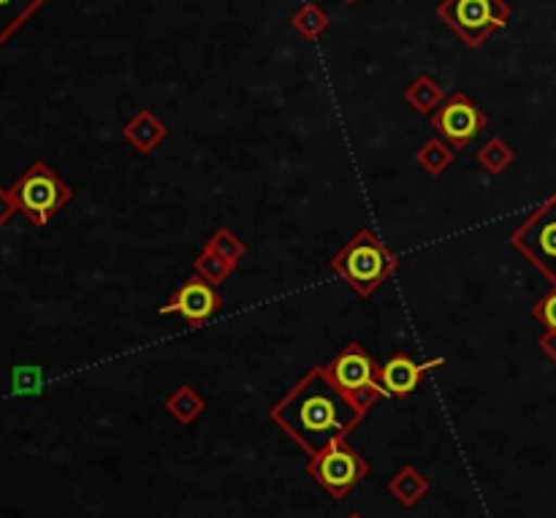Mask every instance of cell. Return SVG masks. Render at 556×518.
<instances>
[{
  "label": "cell",
  "mask_w": 556,
  "mask_h": 518,
  "mask_svg": "<svg viewBox=\"0 0 556 518\" xmlns=\"http://www.w3.org/2000/svg\"><path fill=\"white\" fill-rule=\"evenodd\" d=\"M391 492L396 494V500H400L402 505H416L418 500L427 494V481H424L413 467H405V470L391 481Z\"/></svg>",
  "instance_id": "cell-12"
},
{
  "label": "cell",
  "mask_w": 556,
  "mask_h": 518,
  "mask_svg": "<svg viewBox=\"0 0 556 518\" xmlns=\"http://www.w3.org/2000/svg\"><path fill=\"white\" fill-rule=\"evenodd\" d=\"M293 25H296L299 33L315 38L320 30H326V25H329V16H326L318 5H307V9L299 11L296 20H293Z\"/></svg>",
  "instance_id": "cell-13"
},
{
  "label": "cell",
  "mask_w": 556,
  "mask_h": 518,
  "mask_svg": "<svg viewBox=\"0 0 556 518\" xmlns=\"http://www.w3.org/2000/svg\"><path fill=\"white\" fill-rule=\"evenodd\" d=\"M329 372L342 391H348V394L353 396H362V400H367L369 405H372L375 396L386 394L383 386L375 380L378 369H375L372 358H369L358 345L348 348V351L331 364Z\"/></svg>",
  "instance_id": "cell-7"
},
{
  "label": "cell",
  "mask_w": 556,
  "mask_h": 518,
  "mask_svg": "<svg viewBox=\"0 0 556 518\" xmlns=\"http://www.w3.org/2000/svg\"><path fill=\"white\" fill-rule=\"evenodd\" d=\"M47 0H0V47L36 14Z\"/></svg>",
  "instance_id": "cell-11"
},
{
  "label": "cell",
  "mask_w": 556,
  "mask_h": 518,
  "mask_svg": "<svg viewBox=\"0 0 556 518\" xmlns=\"http://www.w3.org/2000/svg\"><path fill=\"white\" fill-rule=\"evenodd\" d=\"M434 123L443 130L445 139L454 141V144H465V141H470L472 136L481 130L483 117L465 96H454L443 109H440Z\"/></svg>",
  "instance_id": "cell-8"
},
{
  "label": "cell",
  "mask_w": 556,
  "mask_h": 518,
  "mask_svg": "<svg viewBox=\"0 0 556 518\" xmlns=\"http://www.w3.org/2000/svg\"><path fill=\"white\" fill-rule=\"evenodd\" d=\"M337 266H340L342 275H345L358 291L369 293L380 280H383L386 271L391 269V261L389 255L383 253V248H380L369 233H362V237L340 255Z\"/></svg>",
  "instance_id": "cell-6"
},
{
  "label": "cell",
  "mask_w": 556,
  "mask_h": 518,
  "mask_svg": "<svg viewBox=\"0 0 556 518\" xmlns=\"http://www.w3.org/2000/svg\"><path fill=\"white\" fill-rule=\"evenodd\" d=\"M532 315H535L543 326H548V331H556V286H554V291L548 293V296L543 299L535 309H532Z\"/></svg>",
  "instance_id": "cell-15"
},
{
  "label": "cell",
  "mask_w": 556,
  "mask_h": 518,
  "mask_svg": "<svg viewBox=\"0 0 556 518\" xmlns=\"http://www.w3.org/2000/svg\"><path fill=\"white\" fill-rule=\"evenodd\" d=\"M307 470L315 478V483H320L331 497L342 500L353 487L362 483V478H367L369 465L345 440H334L329 448L313 456Z\"/></svg>",
  "instance_id": "cell-4"
},
{
  "label": "cell",
  "mask_w": 556,
  "mask_h": 518,
  "mask_svg": "<svg viewBox=\"0 0 556 518\" xmlns=\"http://www.w3.org/2000/svg\"><path fill=\"white\" fill-rule=\"evenodd\" d=\"M14 210H16V204H14V199H11V193L9 190L0 188V228L9 223V217L14 215Z\"/></svg>",
  "instance_id": "cell-16"
},
{
  "label": "cell",
  "mask_w": 556,
  "mask_h": 518,
  "mask_svg": "<svg viewBox=\"0 0 556 518\" xmlns=\"http://www.w3.org/2000/svg\"><path fill=\"white\" fill-rule=\"evenodd\" d=\"M543 351L556 362V331H548V334L543 337Z\"/></svg>",
  "instance_id": "cell-17"
},
{
  "label": "cell",
  "mask_w": 556,
  "mask_h": 518,
  "mask_svg": "<svg viewBox=\"0 0 556 518\" xmlns=\"http://www.w3.org/2000/svg\"><path fill=\"white\" fill-rule=\"evenodd\" d=\"M348 518H362V516H358V514H351Z\"/></svg>",
  "instance_id": "cell-18"
},
{
  "label": "cell",
  "mask_w": 556,
  "mask_h": 518,
  "mask_svg": "<svg viewBox=\"0 0 556 518\" xmlns=\"http://www.w3.org/2000/svg\"><path fill=\"white\" fill-rule=\"evenodd\" d=\"M514 248L556 286V195L514 233Z\"/></svg>",
  "instance_id": "cell-5"
},
{
  "label": "cell",
  "mask_w": 556,
  "mask_h": 518,
  "mask_svg": "<svg viewBox=\"0 0 556 518\" xmlns=\"http://www.w3.org/2000/svg\"><path fill=\"white\" fill-rule=\"evenodd\" d=\"M217 307V296L206 282L201 280H190L182 291L177 293L174 304L168 309H177L182 313L190 324H201V320L210 318Z\"/></svg>",
  "instance_id": "cell-10"
},
{
  "label": "cell",
  "mask_w": 556,
  "mask_h": 518,
  "mask_svg": "<svg viewBox=\"0 0 556 518\" xmlns=\"http://www.w3.org/2000/svg\"><path fill=\"white\" fill-rule=\"evenodd\" d=\"M438 14L470 47H481L489 33L508 25L510 5L505 0H443Z\"/></svg>",
  "instance_id": "cell-3"
},
{
  "label": "cell",
  "mask_w": 556,
  "mask_h": 518,
  "mask_svg": "<svg viewBox=\"0 0 556 518\" xmlns=\"http://www.w3.org/2000/svg\"><path fill=\"white\" fill-rule=\"evenodd\" d=\"M16 210L30 217L33 226H47L49 217L71 199V190L58 179V174L43 163H33L9 190Z\"/></svg>",
  "instance_id": "cell-2"
},
{
  "label": "cell",
  "mask_w": 556,
  "mask_h": 518,
  "mask_svg": "<svg viewBox=\"0 0 556 518\" xmlns=\"http://www.w3.org/2000/svg\"><path fill=\"white\" fill-rule=\"evenodd\" d=\"M407 98L416 103L418 112H429V106H434V103H438L440 90H438V85H434L432 79H418L416 87L407 92Z\"/></svg>",
  "instance_id": "cell-14"
},
{
  "label": "cell",
  "mask_w": 556,
  "mask_h": 518,
  "mask_svg": "<svg viewBox=\"0 0 556 518\" xmlns=\"http://www.w3.org/2000/svg\"><path fill=\"white\" fill-rule=\"evenodd\" d=\"M429 364H416L407 356H396L380 369V386H383L386 394L391 396H407L410 391H416L418 380L427 372Z\"/></svg>",
  "instance_id": "cell-9"
},
{
  "label": "cell",
  "mask_w": 556,
  "mask_h": 518,
  "mask_svg": "<svg viewBox=\"0 0 556 518\" xmlns=\"http://www.w3.org/2000/svg\"><path fill=\"white\" fill-rule=\"evenodd\" d=\"M367 407L369 402L342 391L329 369H313L280 405L271 407V421L309 456H318L334 440H345Z\"/></svg>",
  "instance_id": "cell-1"
}]
</instances>
